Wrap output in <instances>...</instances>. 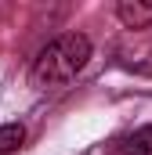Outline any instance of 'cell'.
<instances>
[{
	"label": "cell",
	"mask_w": 152,
	"mask_h": 155,
	"mask_svg": "<svg viewBox=\"0 0 152 155\" xmlns=\"http://www.w3.org/2000/svg\"><path fill=\"white\" fill-rule=\"evenodd\" d=\"M116 15L127 29H152V0H119Z\"/></svg>",
	"instance_id": "obj_2"
},
{
	"label": "cell",
	"mask_w": 152,
	"mask_h": 155,
	"mask_svg": "<svg viewBox=\"0 0 152 155\" xmlns=\"http://www.w3.org/2000/svg\"><path fill=\"white\" fill-rule=\"evenodd\" d=\"M123 152L127 155H152V123L141 126V130H134V134L123 141Z\"/></svg>",
	"instance_id": "obj_4"
},
{
	"label": "cell",
	"mask_w": 152,
	"mask_h": 155,
	"mask_svg": "<svg viewBox=\"0 0 152 155\" xmlns=\"http://www.w3.org/2000/svg\"><path fill=\"white\" fill-rule=\"evenodd\" d=\"M22 141H26V126H22V123H4V126H0V155L18 152Z\"/></svg>",
	"instance_id": "obj_3"
},
{
	"label": "cell",
	"mask_w": 152,
	"mask_h": 155,
	"mask_svg": "<svg viewBox=\"0 0 152 155\" xmlns=\"http://www.w3.org/2000/svg\"><path fill=\"white\" fill-rule=\"evenodd\" d=\"M87 58H91V40L83 33H65V36L51 40L36 54V61H33V83L40 90L62 87V83H69L87 65Z\"/></svg>",
	"instance_id": "obj_1"
}]
</instances>
